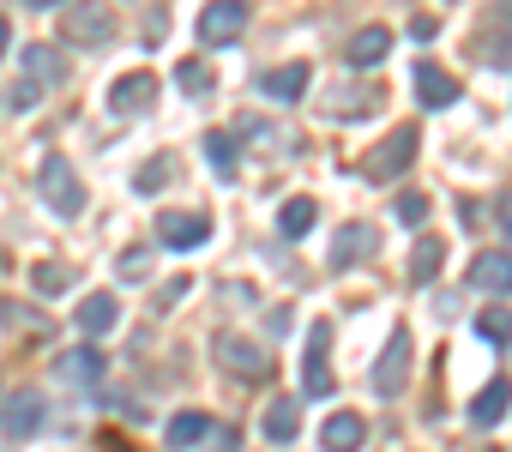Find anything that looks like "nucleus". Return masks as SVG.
I'll list each match as a JSON object with an SVG mask.
<instances>
[{"label": "nucleus", "instance_id": "nucleus-1", "mask_svg": "<svg viewBox=\"0 0 512 452\" xmlns=\"http://www.w3.org/2000/svg\"><path fill=\"white\" fill-rule=\"evenodd\" d=\"M37 193H43V205L55 211V217H79L85 211V181H79V169L67 163V157H43L37 163Z\"/></svg>", "mask_w": 512, "mask_h": 452}, {"label": "nucleus", "instance_id": "nucleus-2", "mask_svg": "<svg viewBox=\"0 0 512 452\" xmlns=\"http://www.w3.org/2000/svg\"><path fill=\"white\" fill-rule=\"evenodd\" d=\"M416 145H422L416 127H392V133L362 157V175H368V181H398V175L416 163Z\"/></svg>", "mask_w": 512, "mask_h": 452}, {"label": "nucleus", "instance_id": "nucleus-3", "mask_svg": "<svg viewBox=\"0 0 512 452\" xmlns=\"http://www.w3.org/2000/svg\"><path fill=\"white\" fill-rule=\"evenodd\" d=\"M302 392L326 398L332 392V320L308 326V350H302Z\"/></svg>", "mask_w": 512, "mask_h": 452}, {"label": "nucleus", "instance_id": "nucleus-4", "mask_svg": "<svg viewBox=\"0 0 512 452\" xmlns=\"http://www.w3.org/2000/svg\"><path fill=\"white\" fill-rule=\"evenodd\" d=\"M247 0H211V7L199 13V43L205 49H223V43H235L241 31H247Z\"/></svg>", "mask_w": 512, "mask_h": 452}, {"label": "nucleus", "instance_id": "nucleus-5", "mask_svg": "<svg viewBox=\"0 0 512 452\" xmlns=\"http://www.w3.org/2000/svg\"><path fill=\"white\" fill-rule=\"evenodd\" d=\"M404 386H410V332H404V326H392L386 356L374 362V392H380V398H398Z\"/></svg>", "mask_w": 512, "mask_h": 452}, {"label": "nucleus", "instance_id": "nucleus-6", "mask_svg": "<svg viewBox=\"0 0 512 452\" xmlns=\"http://www.w3.org/2000/svg\"><path fill=\"white\" fill-rule=\"evenodd\" d=\"M157 236H163V248L187 254V248L211 242V217L205 211H157Z\"/></svg>", "mask_w": 512, "mask_h": 452}, {"label": "nucleus", "instance_id": "nucleus-7", "mask_svg": "<svg viewBox=\"0 0 512 452\" xmlns=\"http://www.w3.org/2000/svg\"><path fill=\"white\" fill-rule=\"evenodd\" d=\"M61 37L67 43H85V49H103V43H115V13L109 7H73L61 19Z\"/></svg>", "mask_w": 512, "mask_h": 452}, {"label": "nucleus", "instance_id": "nucleus-8", "mask_svg": "<svg viewBox=\"0 0 512 452\" xmlns=\"http://www.w3.org/2000/svg\"><path fill=\"white\" fill-rule=\"evenodd\" d=\"M217 350H223V368L229 374H241V380H272V356L253 344V338H217Z\"/></svg>", "mask_w": 512, "mask_h": 452}, {"label": "nucleus", "instance_id": "nucleus-9", "mask_svg": "<svg viewBox=\"0 0 512 452\" xmlns=\"http://www.w3.org/2000/svg\"><path fill=\"white\" fill-rule=\"evenodd\" d=\"M151 103H157V79H151V73H127V79L109 85V109H115L121 121H127V115H145Z\"/></svg>", "mask_w": 512, "mask_h": 452}, {"label": "nucleus", "instance_id": "nucleus-10", "mask_svg": "<svg viewBox=\"0 0 512 452\" xmlns=\"http://www.w3.org/2000/svg\"><path fill=\"white\" fill-rule=\"evenodd\" d=\"M55 380H67V386H97V380H103V350H97V344L61 350V356H55Z\"/></svg>", "mask_w": 512, "mask_h": 452}, {"label": "nucleus", "instance_id": "nucleus-11", "mask_svg": "<svg viewBox=\"0 0 512 452\" xmlns=\"http://www.w3.org/2000/svg\"><path fill=\"white\" fill-rule=\"evenodd\" d=\"M470 290H482V296H512V254H476L470 260Z\"/></svg>", "mask_w": 512, "mask_h": 452}, {"label": "nucleus", "instance_id": "nucleus-12", "mask_svg": "<svg viewBox=\"0 0 512 452\" xmlns=\"http://www.w3.org/2000/svg\"><path fill=\"white\" fill-rule=\"evenodd\" d=\"M416 103H422V109H452V103H458V79H452L446 67L422 61V67H416Z\"/></svg>", "mask_w": 512, "mask_h": 452}, {"label": "nucleus", "instance_id": "nucleus-13", "mask_svg": "<svg viewBox=\"0 0 512 452\" xmlns=\"http://www.w3.org/2000/svg\"><path fill=\"white\" fill-rule=\"evenodd\" d=\"M211 434H217V422H211L205 410H181V416H169V428H163L169 452H193V446H205Z\"/></svg>", "mask_w": 512, "mask_h": 452}, {"label": "nucleus", "instance_id": "nucleus-14", "mask_svg": "<svg viewBox=\"0 0 512 452\" xmlns=\"http://www.w3.org/2000/svg\"><path fill=\"white\" fill-rule=\"evenodd\" d=\"M362 440H368V422L356 410H332L326 428H320V446L326 452H362Z\"/></svg>", "mask_w": 512, "mask_h": 452}, {"label": "nucleus", "instance_id": "nucleus-15", "mask_svg": "<svg viewBox=\"0 0 512 452\" xmlns=\"http://www.w3.org/2000/svg\"><path fill=\"white\" fill-rule=\"evenodd\" d=\"M374 248H380V236L368 230V223H344V230L332 236V266H338V272H344V266H362Z\"/></svg>", "mask_w": 512, "mask_h": 452}, {"label": "nucleus", "instance_id": "nucleus-16", "mask_svg": "<svg viewBox=\"0 0 512 452\" xmlns=\"http://www.w3.org/2000/svg\"><path fill=\"white\" fill-rule=\"evenodd\" d=\"M0 428H7L13 440L37 434V428H43V398H37V392H13L7 404H0Z\"/></svg>", "mask_w": 512, "mask_h": 452}, {"label": "nucleus", "instance_id": "nucleus-17", "mask_svg": "<svg viewBox=\"0 0 512 452\" xmlns=\"http://www.w3.org/2000/svg\"><path fill=\"white\" fill-rule=\"evenodd\" d=\"M344 55H350V67H356V73H368V67H380V61L392 55V31H386V25H368V31H356V37H350V49H344Z\"/></svg>", "mask_w": 512, "mask_h": 452}, {"label": "nucleus", "instance_id": "nucleus-18", "mask_svg": "<svg viewBox=\"0 0 512 452\" xmlns=\"http://www.w3.org/2000/svg\"><path fill=\"white\" fill-rule=\"evenodd\" d=\"M506 410H512V380H488V386L470 398V428H494Z\"/></svg>", "mask_w": 512, "mask_h": 452}, {"label": "nucleus", "instance_id": "nucleus-19", "mask_svg": "<svg viewBox=\"0 0 512 452\" xmlns=\"http://www.w3.org/2000/svg\"><path fill=\"white\" fill-rule=\"evenodd\" d=\"M260 91H266L272 103H296V97L308 91V67H302V61H290V67H272V73H260Z\"/></svg>", "mask_w": 512, "mask_h": 452}, {"label": "nucleus", "instance_id": "nucleus-20", "mask_svg": "<svg viewBox=\"0 0 512 452\" xmlns=\"http://www.w3.org/2000/svg\"><path fill=\"white\" fill-rule=\"evenodd\" d=\"M73 320H79V332H85V338H103V332L121 320V302H115L109 290H97V296H85V308H79Z\"/></svg>", "mask_w": 512, "mask_h": 452}, {"label": "nucleus", "instance_id": "nucleus-21", "mask_svg": "<svg viewBox=\"0 0 512 452\" xmlns=\"http://www.w3.org/2000/svg\"><path fill=\"white\" fill-rule=\"evenodd\" d=\"M314 217H320V205L302 193V199H284V211H278V236L284 242H302L308 230H314Z\"/></svg>", "mask_w": 512, "mask_h": 452}, {"label": "nucleus", "instance_id": "nucleus-22", "mask_svg": "<svg viewBox=\"0 0 512 452\" xmlns=\"http://www.w3.org/2000/svg\"><path fill=\"white\" fill-rule=\"evenodd\" d=\"M296 434H302V404H296V398H278V404L266 410V440H272V446H290Z\"/></svg>", "mask_w": 512, "mask_h": 452}, {"label": "nucleus", "instance_id": "nucleus-23", "mask_svg": "<svg viewBox=\"0 0 512 452\" xmlns=\"http://www.w3.org/2000/svg\"><path fill=\"white\" fill-rule=\"evenodd\" d=\"M25 79H37L43 91H49V85H61V79H67V67H61V49H43V43H31V49H25Z\"/></svg>", "mask_w": 512, "mask_h": 452}, {"label": "nucleus", "instance_id": "nucleus-24", "mask_svg": "<svg viewBox=\"0 0 512 452\" xmlns=\"http://www.w3.org/2000/svg\"><path fill=\"white\" fill-rule=\"evenodd\" d=\"M205 157H211L217 181H229V175H235V163H241V139H235V133H223V127H211V133H205Z\"/></svg>", "mask_w": 512, "mask_h": 452}, {"label": "nucleus", "instance_id": "nucleus-25", "mask_svg": "<svg viewBox=\"0 0 512 452\" xmlns=\"http://www.w3.org/2000/svg\"><path fill=\"white\" fill-rule=\"evenodd\" d=\"M440 260H446V242H440V236L416 242V254H410V284H434V278H440Z\"/></svg>", "mask_w": 512, "mask_h": 452}, {"label": "nucleus", "instance_id": "nucleus-26", "mask_svg": "<svg viewBox=\"0 0 512 452\" xmlns=\"http://www.w3.org/2000/svg\"><path fill=\"white\" fill-rule=\"evenodd\" d=\"M73 284H79V272L61 266V260H43V266L31 272V290H37V296H61V290H73Z\"/></svg>", "mask_w": 512, "mask_h": 452}, {"label": "nucleus", "instance_id": "nucleus-27", "mask_svg": "<svg viewBox=\"0 0 512 452\" xmlns=\"http://www.w3.org/2000/svg\"><path fill=\"white\" fill-rule=\"evenodd\" d=\"M175 85H181V97H211L217 79H211L205 61H181V67H175Z\"/></svg>", "mask_w": 512, "mask_h": 452}, {"label": "nucleus", "instance_id": "nucleus-28", "mask_svg": "<svg viewBox=\"0 0 512 452\" xmlns=\"http://www.w3.org/2000/svg\"><path fill=\"white\" fill-rule=\"evenodd\" d=\"M476 338L482 344H506L512 338V308H482L476 314Z\"/></svg>", "mask_w": 512, "mask_h": 452}, {"label": "nucleus", "instance_id": "nucleus-29", "mask_svg": "<svg viewBox=\"0 0 512 452\" xmlns=\"http://www.w3.org/2000/svg\"><path fill=\"white\" fill-rule=\"evenodd\" d=\"M470 55H476V61H494V67H512V31H488V37H476Z\"/></svg>", "mask_w": 512, "mask_h": 452}, {"label": "nucleus", "instance_id": "nucleus-30", "mask_svg": "<svg viewBox=\"0 0 512 452\" xmlns=\"http://www.w3.org/2000/svg\"><path fill=\"white\" fill-rule=\"evenodd\" d=\"M169 181H175V163H169V157H151V163L133 175V193H163Z\"/></svg>", "mask_w": 512, "mask_h": 452}, {"label": "nucleus", "instance_id": "nucleus-31", "mask_svg": "<svg viewBox=\"0 0 512 452\" xmlns=\"http://www.w3.org/2000/svg\"><path fill=\"white\" fill-rule=\"evenodd\" d=\"M392 217L404 223V230H422V223H428V193H398Z\"/></svg>", "mask_w": 512, "mask_h": 452}, {"label": "nucleus", "instance_id": "nucleus-32", "mask_svg": "<svg viewBox=\"0 0 512 452\" xmlns=\"http://www.w3.org/2000/svg\"><path fill=\"white\" fill-rule=\"evenodd\" d=\"M115 272H121L127 284H145V278H151V248H127V254L115 260Z\"/></svg>", "mask_w": 512, "mask_h": 452}, {"label": "nucleus", "instance_id": "nucleus-33", "mask_svg": "<svg viewBox=\"0 0 512 452\" xmlns=\"http://www.w3.org/2000/svg\"><path fill=\"white\" fill-rule=\"evenodd\" d=\"M37 97H43V85H37V79H19V85L7 91V103H13V109H31Z\"/></svg>", "mask_w": 512, "mask_h": 452}, {"label": "nucleus", "instance_id": "nucleus-34", "mask_svg": "<svg viewBox=\"0 0 512 452\" xmlns=\"http://www.w3.org/2000/svg\"><path fill=\"white\" fill-rule=\"evenodd\" d=\"M163 37H169V13L157 7V13H151V25H145V43H163Z\"/></svg>", "mask_w": 512, "mask_h": 452}, {"label": "nucleus", "instance_id": "nucleus-35", "mask_svg": "<svg viewBox=\"0 0 512 452\" xmlns=\"http://www.w3.org/2000/svg\"><path fill=\"white\" fill-rule=\"evenodd\" d=\"M458 223H464V230H476V223H482V205H476V199H458Z\"/></svg>", "mask_w": 512, "mask_h": 452}, {"label": "nucleus", "instance_id": "nucleus-36", "mask_svg": "<svg viewBox=\"0 0 512 452\" xmlns=\"http://www.w3.org/2000/svg\"><path fill=\"white\" fill-rule=\"evenodd\" d=\"M494 223H500V230L512 236V193H500V199H494Z\"/></svg>", "mask_w": 512, "mask_h": 452}, {"label": "nucleus", "instance_id": "nucleus-37", "mask_svg": "<svg viewBox=\"0 0 512 452\" xmlns=\"http://www.w3.org/2000/svg\"><path fill=\"white\" fill-rule=\"evenodd\" d=\"M410 37H416V43H434V37H440V19H416Z\"/></svg>", "mask_w": 512, "mask_h": 452}, {"label": "nucleus", "instance_id": "nucleus-38", "mask_svg": "<svg viewBox=\"0 0 512 452\" xmlns=\"http://www.w3.org/2000/svg\"><path fill=\"white\" fill-rule=\"evenodd\" d=\"M19 320V302H7V296H0V326H13Z\"/></svg>", "mask_w": 512, "mask_h": 452}, {"label": "nucleus", "instance_id": "nucleus-39", "mask_svg": "<svg viewBox=\"0 0 512 452\" xmlns=\"http://www.w3.org/2000/svg\"><path fill=\"white\" fill-rule=\"evenodd\" d=\"M103 446H109V452H133V446H127L121 434H103Z\"/></svg>", "mask_w": 512, "mask_h": 452}, {"label": "nucleus", "instance_id": "nucleus-40", "mask_svg": "<svg viewBox=\"0 0 512 452\" xmlns=\"http://www.w3.org/2000/svg\"><path fill=\"white\" fill-rule=\"evenodd\" d=\"M7 49H13V25H7V19H0V55H7Z\"/></svg>", "mask_w": 512, "mask_h": 452}, {"label": "nucleus", "instance_id": "nucleus-41", "mask_svg": "<svg viewBox=\"0 0 512 452\" xmlns=\"http://www.w3.org/2000/svg\"><path fill=\"white\" fill-rule=\"evenodd\" d=\"M25 7H61V0H25Z\"/></svg>", "mask_w": 512, "mask_h": 452}]
</instances>
